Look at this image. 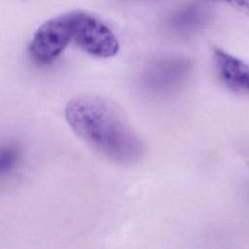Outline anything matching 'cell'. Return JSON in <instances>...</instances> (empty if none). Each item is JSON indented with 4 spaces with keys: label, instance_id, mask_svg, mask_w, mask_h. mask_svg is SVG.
I'll return each instance as SVG.
<instances>
[{
    "label": "cell",
    "instance_id": "6da1fadb",
    "mask_svg": "<svg viewBox=\"0 0 249 249\" xmlns=\"http://www.w3.org/2000/svg\"><path fill=\"white\" fill-rule=\"evenodd\" d=\"M64 117L72 131L105 159L131 165L143 158V141L114 101L94 94L78 95L67 102Z\"/></svg>",
    "mask_w": 249,
    "mask_h": 249
},
{
    "label": "cell",
    "instance_id": "7a4b0ae2",
    "mask_svg": "<svg viewBox=\"0 0 249 249\" xmlns=\"http://www.w3.org/2000/svg\"><path fill=\"white\" fill-rule=\"evenodd\" d=\"M67 16L72 40L84 52L99 58H109L119 53L117 36L100 19L82 11H73Z\"/></svg>",
    "mask_w": 249,
    "mask_h": 249
},
{
    "label": "cell",
    "instance_id": "3957f363",
    "mask_svg": "<svg viewBox=\"0 0 249 249\" xmlns=\"http://www.w3.org/2000/svg\"><path fill=\"white\" fill-rule=\"evenodd\" d=\"M71 41L72 32L67 14L52 18L35 31L28 47L30 58L37 64H50Z\"/></svg>",
    "mask_w": 249,
    "mask_h": 249
},
{
    "label": "cell",
    "instance_id": "277c9868",
    "mask_svg": "<svg viewBox=\"0 0 249 249\" xmlns=\"http://www.w3.org/2000/svg\"><path fill=\"white\" fill-rule=\"evenodd\" d=\"M214 64L221 81L231 90L249 93V64L215 48Z\"/></svg>",
    "mask_w": 249,
    "mask_h": 249
},
{
    "label": "cell",
    "instance_id": "5b68a950",
    "mask_svg": "<svg viewBox=\"0 0 249 249\" xmlns=\"http://www.w3.org/2000/svg\"><path fill=\"white\" fill-rule=\"evenodd\" d=\"M241 13L249 16V0H224Z\"/></svg>",
    "mask_w": 249,
    "mask_h": 249
}]
</instances>
